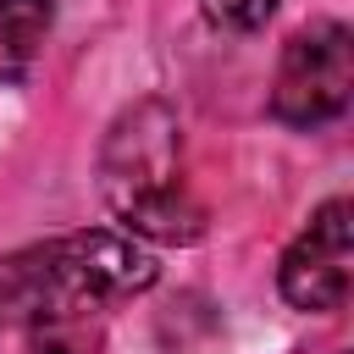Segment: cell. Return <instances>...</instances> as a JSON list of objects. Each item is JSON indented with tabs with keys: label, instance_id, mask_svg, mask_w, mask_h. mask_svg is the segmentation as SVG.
<instances>
[{
	"label": "cell",
	"instance_id": "2",
	"mask_svg": "<svg viewBox=\"0 0 354 354\" xmlns=\"http://www.w3.org/2000/svg\"><path fill=\"white\" fill-rule=\"evenodd\" d=\"M100 194L133 238L194 243L205 210L183 183V127L166 100L127 105L100 144Z\"/></svg>",
	"mask_w": 354,
	"mask_h": 354
},
{
	"label": "cell",
	"instance_id": "5",
	"mask_svg": "<svg viewBox=\"0 0 354 354\" xmlns=\"http://www.w3.org/2000/svg\"><path fill=\"white\" fill-rule=\"evenodd\" d=\"M55 28V0H0V83H22Z\"/></svg>",
	"mask_w": 354,
	"mask_h": 354
},
{
	"label": "cell",
	"instance_id": "7",
	"mask_svg": "<svg viewBox=\"0 0 354 354\" xmlns=\"http://www.w3.org/2000/svg\"><path fill=\"white\" fill-rule=\"evenodd\" d=\"M22 354H72V348H66V343H55V337H33Z\"/></svg>",
	"mask_w": 354,
	"mask_h": 354
},
{
	"label": "cell",
	"instance_id": "6",
	"mask_svg": "<svg viewBox=\"0 0 354 354\" xmlns=\"http://www.w3.org/2000/svg\"><path fill=\"white\" fill-rule=\"evenodd\" d=\"M199 6H205L210 22H221V28H232V33H249V28H260V22L277 11V0H199Z\"/></svg>",
	"mask_w": 354,
	"mask_h": 354
},
{
	"label": "cell",
	"instance_id": "3",
	"mask_svg": "<svg viewBox=\"0 0 354 354\" xmlns=\"http://www.w3.org/2000/svg\"><path fill=\"white\" fill-rule=\"evenodd\" d=\"M348 94H354V33L343 22L299 28L277 66L271 116L288 127H326L348 111Z\"/></svg>",
	"mask_w": 354,
	"mask_h": 354
},
{
	"label": "cell",
	"instance_id": "4",
	"mask_svg": "<svg viewBox=\"0 0 354 354\" xmlns=\"http://www.w3.org/2000/svg\"><path fill=\"white\" fill-rule=\"evenodd\" d=\"M348 282H354V205L326 199L310 216V227L288 243L277 266V288L293 310L332 315L348 304Z\"/></svg>",
	"mask_w": 354,
	"mask_h": 354
},
{
	"label": "cell",
	"instance_id": "1",
	"mask_svg": "<svg viewBox=\"0 0 354 354\" xmlns=\"http://www.w3.org/2000/svg\"><path fill=\"white\" fill-rule=\"evenodd\" d=\"M155 282V260L138 238L88 227L0 254V326L72 321L100 304L133 299Z\"/></svg>",
	"mask_w": 354,
	"mask_h": 354
}]
</instances>
